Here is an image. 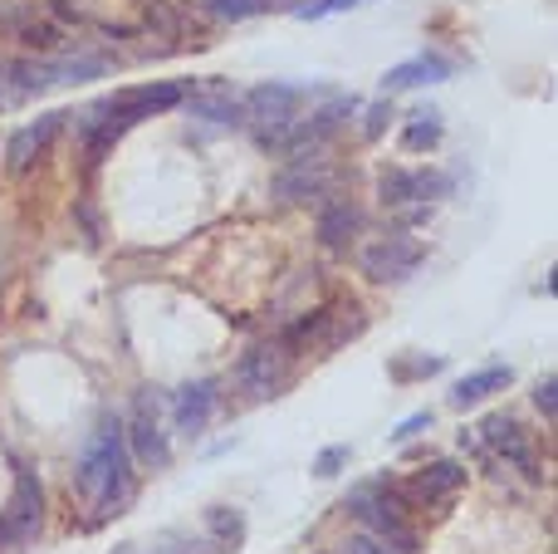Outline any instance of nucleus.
Instances as JSON below:
<instances>
[{"label": "nucleus", "instance_id": "1", "mask_svg": "<svg viewBox=\"0 0 558 554\" xmlns=\"http://www.w3.org/2000/svg\"><path fill=\"white\" fill-rule=\"evenodd\" d=\"M74 486L94 510H113L133 496V457H128V437L118 418H104L94 437L84 442V457L74 467Z\"/></svg>", "mask_w": 558, "mask_h": 554}, {"label": "nucleus", "instance_id": "2", "mask_svg": "<svg viewBox=\"0 0 558 554\" xmlns=\"http://www.w3.org/2000/svg\"><path fill=\"white\" fill-rule=\"evenodd\" d=\"M289 359H294V349H289L284 339L255 344V349L235 363V383H241L251 398H275L279 383H284V373H289Z\"/></svg>", "mask_w": 558, "mask_h": 554}, {"label": "nucleus", "instance_id": "3", "mask_svg": "<svg viewBox=\"0 0 558 554\" xmlns=\"http://www.w3.org/2000/svg\"><path fill=\"white\" fill-rule=\"evenodd\" d=\"M275 196L279 202H324V196H333V172L318 157V147L294 153V162L275 177Z\"/></svg>", "mask_w": 558, "mask_h": 554}, {"label": "nucleus", "instance_id": "4", "mask_svg": "<svg viewBox=\"0 0 558 554\" xmlns=\"http://www.w3.org/2000/svg\"><path fill=\"white\" fill-rule=\"evenodd\" d=\"M123 437H128V457H133L137 467H147V471L172 467V442H167L162 422H157V408L147 398L137 402V412H133V422L123 427Z\"/></svg>", "mask_w": 558, "mask_h": 554}, {"label": "nucleus", "instance_id": "5", "mask_svg": "<svg viewBox=\"0 0 558 554\" xmlns=\"http://www.w3.org/2000/svg\"><path fill=\"white\" fill-rule=\"evenodd\" d=\"M416 265H422V245L407 241L402 231L383 236L377 245H367V251H363V275H367V280H377V285H397V280H407V275H412Z\"/></svg>", "mask_w": 558, "mask_h": 554}, {"label": "nucleus", "instance_id": "6", "mask_svg": "<svg viewBox=\"0 0 558 554\" xmlns=\"http://www.w3.org/2000/svg\"><path fill=\"white\" fill-rule=\"evenodd\" d=\"M304 98H308V88L270 79V84H260V88H251V94H245V118H255L260 128H289V123H299Z\"/></svg>", "mask_w": 558, "mask_h": 554}, {"label": "nucleus", "instance_id": "7", "mask_svg": "<svg viewBox=\"0 0 558 554\" xmlns=\"http://www.w3.org/2000/svg\"><path fill=\"white\" fill-rule=\"evenodd\" d=\"M377 192L387 206H412V202H436V196L451 192V177L446 172H416V167H387L377 177Z\"/></svg>", "mask_w": 558, "mask_h": 554}, {"label": "nucleus", "instance_id": "8", "mask_svg": "<svg viewBox=\"0 0 558 554\" xmlns=\"http://www.w3.org/2000/svg\"><path fill=\"white\" fill-rule=\"evenodd\" d=\"M15 84L25 88H49V84H84V79L104 74V59H20L15 69Z\"/></svg>", "mask_w": 558, "mask_h": 554}, {"label": "nucleus", "instance_id": "9", "mask_svg": "<svg viewBox=\"0 0 558 554\" xmlns=\"http://www.w3.org/2000/svg\"><path fill=\"white\" fill-rule=\"evenodd\" d=\"M64 118H69V113H45V118H35L29 128H20V133L5 143V172H10V177H25L29 167L45 157L49 137L64 128Z\"/></svg>", "mask_w": 558, "mask_h": 554}, {"label": "nucleus", "instance_id": "10", "mask_svg": "<svg viewBox=\"0 0 558 554\" xmlns=\"http://www.w3.org/2000/svg\"><path fill=\"white\" fill-rule=\"evenodd\" d=\"M39 510H45V501H39V481L20 471L15 501H10L5 520H0V540H5V545H25V540H35L39 535Z\"/></svg>", "mask_w": 558, "mask_h": 554}, {"label": "nucleus", "instance_id": "11", "mask_svg": "<svg viewBox=\"0 0 558 554\" xmlns=\"http://www.w3.org/2000/svg\"><path fill=\"white\" fill-rule=\"evenodd\" d=\"M177 104H182V88L177 84H137V88H123V94L108 98V108H113L128 128L153 113H167V108H177Z\"/></svg>", "mask_w": 558, "mask_h": 554}, {"label": "nucleus", "instance_id": "12", "mask_svg": "<svg viewBox=\"0 0 558 554\" xmlns=\"http://www.w3.org/2000/svg\"><path fill=\"white\" fill-rule=\"evenodd\" d=\"M481 442L485 447H495L505 461H514L520 471H530V477H539V461H534V447L530 437H524V427L514 418H505V412H490V418L481 422Z\"/></svg>", "mask_w": 558, "mask_h": 554}, {"label": "nucleus", "instance_id": "13", "mask_svg": "<svg viewBox=\"0 0 558 554\" xmlns=\"http://www.w3.org/2000/svg\"><path fill=\"white\" fill-rule=\"evenodd\" d=\"M456 491H465V467L461 461H432L426 471H416V481H412L407 496L422 501V506H446Z\"/></svg>", "mask_w": 558, "mask_h": 554}, {"label": "nucleus", "instance_id": "14", "mask_svg": "<svg viewBox=\"0 0 558 554\" xmlns=\"http://www.w3.org/2000/svg\"><path fill=\"white\" fill-rule=\"evenodd\" d=\"M456 64L446 55H416L407 59V64H392L383 74V88L387 94H402V88H422V84H441V79H451Z\"/></svg>", "mask_w": 558, "mask_h": 554}, {"label": "nucleus", "instance_id": "15", "mask_svg": "<svg viewBox=\"0 0 558 554\" xmlns=\"http://www.w3.org/2000/svg\"><path fill=\"white\" fill-rule=\"evenodd\" d=\"M216 412V383H186L172 393V418L182 432H202Z\"/></svg>", "mask_w": 558, "mask_h": 554}, {"label": "nucleus", "instance_id": "16", "mask_svg": "<svg viewBox=\"0 0 558 554\" xmlns=\"http://www.w3.org/2000/svg\"><path fill=\"white\" fill-rule=\"evenodd\" d=\"M357 231H363V212L353 202H324V212H318V241L343 251Z\"/></svg>", "mask_w": 558, "mask_h": 554}, {"label": "nucleus", "instance_id": "17", "mask_svg": "<svg viewBox=\"0 0 558 554\" xmlns=\"http://www.w3.org/2000/svg\"><path fill=\"white\" fill-rule=\"evenodd\" d=\"M510 378L514 373L510 369H500V363H495V369H481V373H471V378H461L456 383V393H451V408H475V402H485L490 398V393H500V388H510Z\"/></svg>", "mask_w": 558, "mask_h": 554}, {"label": "nucleus", "instance_id": "18", "mask_svg": "<svg viewBox=\"0 0 558 554\" xmlns=\"http://www.w3.org/2000/svg\"><path fill=\"white\" fill-rule=\"evenodd\" d=\"M206 535H211V550H241L245 545V510L211 506L206 510Z\"/></svg>", "mask_w": 558, "mask_h": 554}, {"label": "nucleus", "instance_id": "19", "mask_svg": "<svg viewBox=\"0 0 558 554\" xmlns=\"http://www.w3.org/2000/svg\"><path fill=\"white\" fill-rule=\"evenodd\" d=\"M436 143H441V113H436V108L412 113V123H407V133H402L407 153H422V147H436Z\"/></svg>", "mask_w": 558, "mask_h": 554}, {"label": "nucleus", "instance_id": "20", "mask_svg": "<svg viewBox=\"0 0 558 554\" xmlns=\"http://www.w3.org/2000/svg\"><path fill=\"white\" fill-rule=\"evenodd\" d=\"M192 118H206V123H241V104L235 98H192Z\"/></svg>", "mask_w": 558, "mask_h": 554}, {"label": "nucleus", "instance_id": "21", "mask_svg": "<svg viewBox=\"0 0 558 554\" xmlns=\"http://www.w3.org/2000/svg\"><path fill=\"white\" fill-rule=\"evenodd\" d=\"M153 554H216V550H206L202 540H192L186 530H162V535L153 540Z\"/></svg>", "mask_w": 558, "mask_h": 554}, {"label": "nucleus", "instance_id": "22", "mask_svg": "<svg viewBox=\"0 0 558 554\" xmlns=\"http://www.w3.org/2000/svg\"><path fill=\"white\" fill-rule=\"evenodd\" d=\"M206 10H211L216 20H251L265 10V0H206Z\"/></svg>", "mask_w": 558, "mask_h": 554}, {"label": "nucleus", "instance_id": "23", "mask_svg": "<svg viewBox=\"0 0 558 554\" xmlns=\"http://www.w3.org/2000/svg\"><path fill=\"white\" fill-rule=\"evenodd\" d=\"M534 408H539L549 422L558 418V378H554V373H549V378L534 383Z\"/></svg>", "mask_w": 558, "mask_h": 554}, {"label": "nucleus", "instance_id": "24", "mask_svg": "<svg viewBox=\"0 0 558 554\" xmlns=\"http://www.w3.org/2000/svg\"><path fill=\"white\" fill-rule=\"evenodd\" d=\"M392 118L397 113H392V104H387V98H383V104H373V108H367V118H363V137H383Z\"/></svg>", "mask_w": 558, "mask_h": 554}, {"label": "nucleus", "instance_id": "25", "mask_svg": "<svg viewBox=\"0 0 558 554\" xmlns=\"http://www.w3.org/2000/svg\"><path fill=\"white\" fill-rule=\"evenodd\" d=\"M348 467V447H324L314 461V477H338Z\"/></svg>", "mask_w": 558, "mask_h": 554}, {"label": "nucleus", "instance_id": "26", "mask_svg": "<svg viewBox=\"0 0 558 554\" xmlns=\"http://www.w3.org/2000/svg\"><path fill=\"white\" fill-rule=\"evenodd\" d=\"M353 5H363V0H318V5H299L294 15L299 20H324V15H333V10H353Z\"/></svg>", "mask_w": 558, "mask_h": 554}, {"label": "nucleus", "instance_id": "27", "mask_svg": "<svg viewBox=\"0 0 558 554\" xmlns=\"http://www.w3.org/2000/svg\"><path fill=\"white\" fill-rule=\"evenodd\" d=\"M441 369H446L441 359H416V363H397V378H432Z\"/></svg>", "mask_w": 558, "mask_h": 554}, {"label": "nucleus", "instance_id": "28", "mask_svg": "<svg viewBox=\"0 0 558 554\" xmlns=\"http://www.w3.org/2000/svg\"><path fill=\"white\" fill-rule=\"evenodd\" d=\"M422 427H432V412H412V418H407L402 427L392 432V442H407V437H416V432H422Z\"/></svg>", "mask_w": 558, "mask_h": 554}, {"label": "nucleus", "instance_id": "29", "mask_svg": "<svg viewBox=\"0 0 558 554\" xmlns=\"http://www.w3.org/2000/svg\"><path fill=\"white\" fill-rule=\"evenodd\" d=\"M348 554H392V550H387L377 535H353L348 540Z\"/></svg>", "mask_w": 558, "mask_h": 554}, {"label": "nucleus", "instance_id": "30", "mask_svg": "<svg viewBox=\"0 0 558 554\" xmlns=\"http://www.w3.org/2000/svg\"><path fill=\"white\" fill-rule=\"evenodd\" d=\"M25 39H29V45H35V49H49V45H54V29H49V25L25 29Z\"/></svg>", "mask_w": 558, "mask_h": 554}, {"label": "nucleus", "instance_id": "31", "mask_svg": "<svg viewBox=\"0 0 558 554\" xmlns=\"http://www.w3.org/2000/svg\"><path fill=\"white\" fill-rule=\"evenodd\" d=\"M54 10H59V15H74V5H69V0H54Z\"/></svg>", "mask_w": 558, "mask_h": 554}, {"label": "nucleus", "instance_id": "32", "mask_svg": "<svg viewBox=\"0 0 558 554\" xmlns=\"http://www.w3.org/2000/svg\"><path fill=\"white\" fill-rule=\"evenodd\" d=\"M113 554H143V550H137V545H118Z\"/></svg>", "mask_w": 558, "mask_h": 554}]
</instances>
